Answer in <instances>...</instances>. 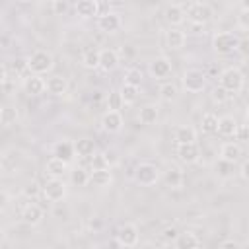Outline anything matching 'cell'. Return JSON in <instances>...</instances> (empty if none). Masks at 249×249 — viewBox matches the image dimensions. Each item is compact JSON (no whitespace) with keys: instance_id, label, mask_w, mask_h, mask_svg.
Here are the masks:
<instances>
[{"instance_id":"obj_1","label":"cell","mask_w":249,"mask_h":249,"mask_svg":"<svg viewBox=\"0 0 249 249\" xmlns=\"http://www.w3.org/2000/svg\"><path fill=\"white\" fill-rule=\"evenodd\" d=\"M239 39L241 37H237V33H233V31H218L212 37V47L218 54H230V53L237 51Z\"/></svg>"},{"instance_id":"obj_2","label":"cell","mask_w":249,"mask_h":249,"mask_svg":"<svg viewBox=\"0 0 249 249\" xmlns=\"http://www.w3.org/2000/svg\"><path fill=\"white\" fill-rule=\"evenodd\" d=\"M243 84H245V78H243V72L235 66H230L226 70H222L220 74V86L231 95V93H239L243 89Z\"/></svg>"},{"instance_id":"obj_3","label":"cell","mask_w":249,"mask_h":249,"mask_svg":"<svg viewBox=\"0 0 249 249\" xmlns=\"http://www.w3.org/2000/svg\"><path fill=\"white\" fill-rule=\"evenodd\" d=\"M160 177H161L160 167L154 165V163H148V161L138 163L136 169H134V181H136L138 185H142V187H152V185H156V183L160 181Z\"/></svg>"},{"instance_id":"obj_4","label":"cell","mask_w":249,"mask_h":249,"mask_svg":"<svg viewBox=\"0 0 249 249\" xmlns=\"http://www.w3.org/2000/svg\"><path fill=\"white\" fill-rule=\"evenodd\" d=\"M185 14H187V19H191L193 23L196 25H204L212 19L214 16V10L210 4L206 2H193L189 6H185Z\"/></svg>"},{"instance_id":"obj_5","label":"cell","mask_w":249,"mask_h":249,"mask_svg":"<svg viewBox=\"0 0 249 249\" xmlns=\"http://www.w3.org/2000/svg\"><path fill=\"white\" fill-rule=\"evenodd\" d=\"M27 60H29V72L31 74H37V76L47 74L53 68V62H54L53 60V54L49 51H43V49L31 53V56H27Z\"/></svg>"},{"instance_id":"obj_6","label":"cell","mask_w":249,"mask_h":249,"mask_svg":"<svg viewBox=\"0 0 249 249\" xmlns=\"http://www.w3.org/2000/svg\"><path fill=\"white\" fill-rule=\"evenodd\" d=\"M181 84H183V89L185 91H189V93H200L206 88V76L198 68H189V70H185V74L181 78Z\"/></svg>"},{"instance_id":"obj_7","label":"cell","mask_w":249,"mask_h":249,"mask_svg":"<svg viewBox=\"0 0 249 249\" xmlns=\"http://www.w3.org/2000/svg\"><path fill=\"white\" fill-rule=\"evenodd\" d=\"M43 196L51 202H58L66 196V183L62 179H47L43 185Z\"/></svg>"},{"instance_id":"obj_8","label":"cell","mask_w":249,"mask_h":249,"mask_svg":"<svg viewBox=\"0 0 249 249\" xmlns=\"http://www.w3.org/2000/svg\"><path fill=\"white\" fill-rule=\"evenodd\" d=\"M115 239L123 245V247H136L138 245V228L134 224H124L117 230L115 233Z\"/></svg>"},{"instance_id":"obj_9","label":"cell","mask_w":249,"mask_h":249,"mask_svg":"<svg viewBox=\"0 0 249 249\" xmlns=\"http://www.w3.org/2000/svg\"><path fill=\"white\" fill-rule=\"evenodd\" d=\"M121 16L117 12H103L97 16V29L103 33H115L121 29Z\"/></svg>"},{"instance_id":"obj_10","label":"cell","mask_w":249,"mask_h":249,"mask_svg":"<svg viewBox=\"0 0 249 249\" xmlns=\"http://www.w3.org/2000/svg\"><path fill=\"white\" fill-rule=\"evenodd\" d=\"M148 70H150V74H152L156 80H165V78L171 76L173 66H171V62H169L165 56H156V58L150 62Z\"/></svg>"},{"instance_id":"obj_11","label":"cell","mask_w":249,"mask_h":249,"mask_svg":"<svg viewBox=\"0 0 249 249\" xmlns=\"http://www.w3.org/2000/svg\"><path fill=\"white\" fill-rule=\"evenodd\" d=\"M101 128L105 132H119L123 128V115L121 111H105L101 117Z\"/></svg>"},{"instance_id":"obj_12","label":"cell","mask_w":249,"mask_h":249,"mask_svg":"<svg viewBox=\"0 0 249 249\" xmlns=\"http://www.w3.org/2000/svg\"><path fill=\"white\" fill-rule=\"evenodd\" d=\"M43 218H45V212H43V208H41L39 204H35V202L25 204L23 210H21V220H23L27 226H37V224L43 222Z\"/></svg>"},{"instance_id":"obj_13","label":"cell","mask_w":249,"mask_h":249,"mask_svg":"<svg viewBox=\"0 0 249 249\" xmlns=\"http://www.w3.org/2000/svg\"><path fill=\"white\" fill-rule=\"evenodd\" d=\"M23 89L29 95H41L47 89V80H43L37 74H29L23 78Z\"/></svg>"},{"instance_id":"obj_14","label":"cell","mask_w":249,"mask_h":249,"mask_svg":"<svg viewBox=\"0 0 249 249\" xmlns=\"http://www.w3.org/2000/svg\"><path fill=\"white\" fill-rule=\"evenodd\" d=\"M99 2L95 0H78L74 10H76V16H80L82 19H88V18H93V16H99Z\"/></svg>"},{"instance_id":"obj_15","label":"cell","mask_w":249,"mask_h":249,"mask_svg":"<svg viewBox=\"0 0 249 249\" xmlns=\"http://www.w3.org/2000/svg\"><path fill=\"white\" fill-rule=\"evenodd\" d=\"M177 156L183 163H195L200 158V148H198L196 142L195 144H179L177 146Z\"/></svg>"},{"instance_id":"obj_16","label":"cell","mask_w":249,"mask_h":249,"mask_svg":"<svg viewBox=\"0 0 249 249\" xmlns=\"http://www.w3.org/2000/svg\"><path fill=\"white\" fill-rule=\"evenodd\" d=\"M165 43H167L169 49L179 51V49L185 47V43H187V35H185V31L179 29V27H169V29L165 31Z\"/></svg>"},{"instance_id":"obj_17","label":"cell","mask_w":249,"mask_h":249,"mask_svg":"<svg viewBox=\"0 0 249 249\" xmlns=\"http://www.w3.org/2000/svg\"><path fill=\"white\" fill-rule=\"evenodd\" d=\"M119 64V53L115 49H101L99 51V68L105 72L115 70Z\"/></svg>"},{"instance_id":"obj_18","label":"cell","mask_w":249,"mask_h":249,"mask_svg":"<svg viewBox=\"0 0 249 249\" xmlns=\"http://www.w3.org/2000/svg\"><path fill=\"white\" fill-rule=\"evenodd\" d=\"M241 154H243V150H241V146L237 142H224L220 146V160H226L230 163L239 161Z\"/></svg>"},{"instance_id":"obj_19","label":"cell","mask_w":249,"mask_h":249,"mask_svg":"<svg viewBox=\"0 0 249 249\" xmlns=\"http://www.w3.org/2000/svg\"><path fill=\"white\" fill-rule=\"evenodd\" d=\"M66 171H68V163L54 158V156L45 163V173L49 175V179H62V175Z\"/></svg>"},{"instance_id":"obj_20","label":"cell","mask_w":249,"mask_h":249,"mask_svg":"<svg viewBox=\"0 0 249 249\" xmlns=\"http://www.w3.org/2000/svg\"><path fill=\"white\" fill-rule=\"evenodd\" d=\"M53 152H54V158H58V160H62V161H66V163H70L72 158H74V154H76L74 144L68 142V140H60V142H56L54 148H53Z\"/></svg>"},{"instance_id":"obj_21","label":"cell","mask_w":249,"mask_h":249,"mask_svg":"<svg viewBox=\"0 0 249 249\" xmlns=\"http://www.w3.org/2000/svg\"><path fill=\"white\" fill-rule=\"evenodd\" d=\"M183 171L179 169V167H175V165H171V167H167L165 171H163V183L169 187V189H181L183 187Z\"/></svg>"},{"instance_id":"obj_22","label":"cell","mask_w":249,"mask_h":249,"mask_svg":"<svg viewBox=\"0 0 249 249\" xmlns=\"http://www.w3.org/2000/svg\"><path fill=\"white\" fill-rule=\"evenodd\" d=\"M185 18H187V14H185V6H181V4H169L167 8H165V19L171 23V25H181L183 21H185Z\"/></svg>"},{"instance_id":"obj_23","label":"cell","mask_w":249,"mask_h":249,"mask_svg":"<svg viewBox=\"0 0 249 249\" xmlns=\"http://www.w3.org/2000/svg\"><path fill=\"white\" fill-rule=\"evenodd\" d=\"M66 89H68V82H66L64 76L54 74V76H51L47 80V91L49 93H53V95H64Z\"/></svg>"},{"instance_id":"obj_24","label":"cell","mask_w":249,"mask_h":249,"mask_svg":"<svg viewBox=\"0 0 249 249\" xmlns=\"http://www.w3.org/2000/svg\"><path fill=\"white\" fill-rule=\"evenodd\" d=\"M158 117H160V107L154 105V103H146V105L140 107V111H138V121H140L142 124H154V123L158 121Z\"/></svg>"},{"instance_id":"obj_25","label":"cell","mask_w":249,"mask_h":249,"mask_svg":"<svg viewBox=\"0 0 249 249\" xmlns=\"http://www.w3.org/2000/svg\"><path fill=\"white\" fill-rule=\"evenodd\" d=\"M113 181L111 169H91L89 171V183L93 187H109Z\"/></svg>"},{"instance_id":"obj_26","label":"cell","mask_w":249,"mask_h":249,"mask_svg":"<svg viewBox=\"0 0 249 249\" xmlns=\"http://www.w3.org/2000/svg\"><path fill=\"white\" fill-rule=\"evenodd\" d=\"M237 123H235V119L233 117H230V115H224V117H220L218 119V132L222 134V136H235V132H237Z\"/></svg>"},{"instance_id":"obj_27","label":"cell","mask_w":249,"mask_h":249,"mask_svg":"<svg viewBox=\"0 0 249 249\" xmlns=\"http://www.w3.org/2000/svg\"><path fill=\"white\" fill-rule=\"evenodd\" d=\"M74 150L80 158H91L95 154V142L91 138H78L74 142Z\"/></svg>"},{"instance_id":"obj_28","label":"cell","mask_w":249,"mask_h":249,"mask_svg":"<svg viewBox=\"0 0 249 249\" xmlns=\"http://www.w3.org/2000/svg\"><path fill=\"white\" fill-rule=\"evenodd\" d=\"M175 249H196L198 247V237L193 231H183L175 239Z\"/></svg>"},{"instance_id":"obj_29","label":"cell","mask_w":249,"mask_h":249,"mask_svg":"<svg viewBox=\"0 0 249 249\" xmlns=\"http://www.w3.org/2000/svg\"><path fill=\"white\" fill-rule=\"evenodd\" d=\"M175 142L179 144H195L196 142V130L193 126H179L175 130Z\"/></svg>"},{"instance_id":"obj_30","label":"cell","mask_w":249,"mask_h":249,"mask_svg":"<svg viewBox=\"0 0 249 249\" xmlns=\"http://www.w3.org/2000/svg\"><path fill=\"white\" fill-rule=\"evenodd\" d=\"M200 130L204 134H214L218 132V117L214 113H204L200 119Z\"/></svg>"},{"instance_id":"obj_31","label":"cell","mask_w":249,"mask_h":249,"mask_svg":"<svg viewBox=\"0 0 249 249\" xmlns=\"http://www.w3.org/2000/svg\"><path fill=\"white\" fill-rule=\"evenodd\" d=\"M82 66L84 68H99V51L97 49H86L82 54Z\"/></svg>"},{"instance_id":"obj_32","label":"cell","mask_w":249,"mask_h":249,"mask_svg":"<svg viewBox=\"0 0 249 249\" xmlns=\"http://www.w3.org/2000/svg\"><path fill=\"white\" fill-rule=\"evenodd\" d=\"M16 121H18V109L12 107V105H4L2 111H0V123H2V126L8 128V126H12Z\"/></svg>"},{"instance_id":"obj_33","label":"cell","mask_w":249,"mask_h":249,"mask_svg":"<svg viewBox=\"0 0 249 249\" xmlns=\"http://www.w3.org/2000/svg\"><path fill=\"white\" fill-rule=\"evenodd\" d=\"M121 95H123V101H124V105H128V103H134L136 99H138V95H140V89L136 88V86H130V84H124L123 82V86H121Z\"/></svg>"},{"instance_id":"obj_34","label":"cell","mask_w":249,"mask_h":249,"mask_svg":"<svg viewBox=\"0 0 249 249\" xmlns=\"http://www.w3.org/2000/svg\"><path fill=\"white\" fill-rule=\"evenodd\" d=\"M70 181L76 187H86L89 183V171H86L84 167H76L70 171Z\"/></svg>"},{"instance_id":"obj_35","label":"cell","mask_w":249,"mask_h":249,"mask_svg":"<svg viewBox=\"0 0 249 249\" xmlns=\"http://www.w3.org/2000/svg\"><path fill=\"white\" fill-rule=\"evenodd\" d=\"M214 173H216L220 179H228V177H231V173H233V163H230V161H226V160H218V161L214 163Z\"/></svg>"},{"instance_id":"obj_36","label":"cell","mask_w":249,"mask_h":249,"mask_svg":"<svg viewBox=\"0 0 249 249\" xmlns=\"http://www.w3.org/2000/svg\"><path fill=\"white\" fill-rule=\"evenodd\" d=\"M177 86L175 84H171V82H165V84H161L160 86V99H163V101H173V99H177Z\"/></svg>"},{"instance_id":"obj_37","label":"cell","mask_w":249,"mask_h":249,"mask_svg":"<svg viewBox=\"0 0 249 249\" xmlns=\"http://www.w3.org/2000/svg\"><path fill=\"white\" fill-rule=\"evenodd\" d=\"M124 105L121 91H109L107 95V111H121Z\"/></svg>"},{"instance_id":"obj_38","label":"cell","mask_w":249,"mask_h":249,"mask_svg":"<svg viewBox=\"0 0 249 249\" xmlns=\"http://www.w3.org/2000/svg\"><path fill=\"white\" fill-rule=\"evenodd\" d=\"M124 84H130V86L140 88V84H142V72L138 68H128L126 74H124Z\"/></svg>"},{"instance_id":"obj_39","label":"cell","mask_w":249,"mask_h":249,"mask_svg":"<svg viewBox=\"0 0 249 249\" xmlns=\"http://www.w3.org/2000/svg\"><path fill=\"white\" fill-rule=\"evenodd\" d=\"M91 169H111V165L105 158V152H95L91 156Z\"/></svg>"},{"instance_id":"obj_40","label":"cell","mask_w":249,"mask_h":249,"mask_svg":"<svg viewBox=\"0 0 249 249\" xmlns=\"http://www.w3.org/2000/svg\"><path fill=\"white\" fill-rule=\"evenodd\" d=\"M10 66H12V70H14L16 74H23L25 70H29V60L23 58V56H18V58H14V60L10 62Z\"/></svg>"},{"instance_id":"obj_41","label":"cell","mask_w":249,"mask_h":249,"mask_svg":"<svg viewBox=\"0 0 249 249\" xmlns=\"http://www.w3.org/2000/svg\"><path fill=\"white\" fill-rule=\"evenodd\" d=\"M179 237V230L175 228V226H167V228H163V231H161V239L163 241H167V243H175V239Z\"/></svg>"},{"instance_id":"obj_42","label":"cell","mask_w":249,"mask_h":249,"mask_svg":"<svg viewBox=\"0 0 249 249\" xmlns=\"http://www.w3.org/2000/svg\"><path fill=\"white\" fill-rule=\"evenodd\" d=\"M228 97H230V93H228V91H226L222 86H218V88H214V89H212V99H214V101L224 103Z\"/></svg>"},{"instance_id":"obj_43","label":"cell","mask_w":249,"mask_h":249,"mask_svg":"<svg viewBox=\"0 0 249 249\" xmlns=\"http://www.w3.org/2000/svg\"><path fill=\"white\" fill-rule=\"evenodd\" d=\"M237 53H239L243 58H249V35L239 39V47H237Z\"/></svg>"},{"instance_id":"obj_44","label":"cell","mask_w":249,"mask_h":249,"mask_svg":"<svg viewBox=\"0 0 249 249\" xmlns=\"http://www.w3.org/2000/svg\"><path fill=\"white\" fill-rule=\"evenodd\" d=\"M51 8H53V12L54 14H64L66 10H68V2H64V0H54V2H51Z\"/></svg>"},{"instance_id":"obj_45","label":"cell","mask_w":249,"mask_h":249,"mask_svg":"<svg viewBox=\"0 0 249 249\" xmlns=\"http://www.w3.org/2000/svg\"><path fill=\"white\" fill-rule=\"evenodd\" d=\"M25 196H35V195H39V193H43V187H39L37 183H29L27 187H25Z\"/></svg>"},{"instance_id":"obj_46","label":"cell","mask_w":249,"mask_h":249,"mask_svg":"<svg viewBox=\"0 0 249 249\" xmlns=\"http://www.w3.org/2000/svg\"><path fill=\"white\" fill-rule=\"evenodd\" d=\"M237 140H249V124H239L237 132H235Z\"/></svg>"},{"instance_id":"obj_47","label":"cell","mask_w":249,"mask_h":249,"mask_svg":"<svg viewBox=\"0 0 249 249\" xmlns=\"http://www.w3.org/2000/svg\"><path fill=\"white\" fill-rule=\"evenodd\" d=\"M237 25H239L241 29L249 31V12H241V14L237 16Z\"/></svg>"},{"instance_id":"obj_48","label":"cell","mask_w":249,"mask_h":249,"mask_svg":"<svg viewBox=\"0 0 249 249\" xmlns=\"http://www.w3.org/2000/svg\"><path fill=\"white\" fill-rule=\"evenodd\" d=\"M218 249H239V243L233 241V239H226V241H222L218 245Z\"/></svg>"},{"instance_id":"obj_49","label":"cell","mask_w":249,"mask_h":249,"mask_svg":"<svg viewBox=\"0 0 249 249\" xmlns=\"http://www.w3.org/2000/svg\"><path fill=\"white\" fill-rule=\"evenodd\" d=\"M239 173H241V177H243L245 181H249V160H245V161L241 163V167H239Z\"/></svg>"},{"instance_id":"obj_50","label":"cell","mask_w":249,"mask_h":249,"mask_svg":"<svg viewBox=\"0 0 249 249\" xmlns=\"http://www.w3.org/2000/svg\"><path fill=\"white\" fill-rule=\"evenodd\" d=\"M105 158H107L109 165H113V163L117 161V156H115V152H113V150H105Z\"/></svg>"},{"instance_id":"obj_51","label":"cell","mask_w":249,"mask_h":249,"mask_svg":"<svg viewBox=\"0 0 249 249\" xmlns=\"http://www.w3.org/2000/svg\"><path fill=\"white\" fill-rule=\"evenodd\" d=\"M107 249H123V245H121L117 239H111V241L107 243Z\"/></svg>"},{"instance_id":"obj_52","label":"cell","mask_w":249,"mask_h":249,"mask_svg":"<svg viewBox=\"0 0 249 249\" xmlns=\"http://www.w3.org/2000/svg\"><path fill=\"white\" fill-rule=\"evenodd\" d=\"M241 12H249V0H243L241 2Z\"/></svg>"},{"instance_id":"obj_53","label":"cell","mask_w":249,"mask_h":249,"mask_svg":"<svg viewBox=\"0 0 249 249\" xmlns=\"http://www.w3.org/2000/svg\"><path fill=\"white\" fill-rule=\"evenodd\" d=\"M245 119H247V123H249V105H247V109H245Z\"/></svg>"},{"instance_id":"obj_54","label":"cell","mask_w":249,"mask_h":249,"mask_svg":"<svg viewBox=\"0 0 249 249\" xmlns=\"http://www.w3.org/2000/svg\"><path fill=\"white\" fill-rule=\"evenodd\" d=\"M196 249H200V247H196Z\"/></svg>"}]
</instances>
